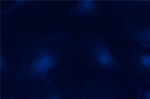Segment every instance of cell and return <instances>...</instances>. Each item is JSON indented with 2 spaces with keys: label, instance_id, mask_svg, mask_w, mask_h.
<instances>
[{
  "label": "cell",
  "instance_id": "obj_1",
  "mask_svg": "<svg viewBox=\"0 0 150 99\" xmlns=\"http://www.w3.org/2000/svg\"><path fill=\"white\" fill-rule=\"evenodd\" d=\"M18 75L7 99L27 98L47 82L51 69L66 70L77 61L78 50L70 32L55 31L41 37H26L14 48Z\"/></svg>",
  "mask_w": 150,
  "mask_h": 99
},
{
  "label": "cell",
  "instance_id": "obj_2",
  "mask_svg": "<svg viewBox=\"0 0 150 99\" xmlns=\"http://www.w3.org/2000/svg\"><path fill=\"white\" fill-rule=\"evenodd\" d=\"M107 7L122 16L119 30L125 37L150 48V1H111Z\"/></svg>",
  "mask_w": 150,
  "mask_h": 99
},
{
  "label": "cell",
  "instance_id": "obj_3",
  "mask_svg": "<svg viewBox=\"0 0 150 99\" xmlns=\"http://www.w3.org/2000/svg\"><path fill=\"white\" fill-rule=\"evenodd\" d=\"M77 45L88 53L85 62L90 69L104 78H110L114 70L125 73L128 69L122 67L110 52L105 39L98 33H92L77 38Z\"/></svg>",
  "mask_w": 150,
  "mask_h": 99
},
{
  "label": "cell",
  "instance_id": "obj_4",
  "mask_svg": "<svg viewBox=\"0 0 150 99\" xmlns=\"http://www.w3.org/2000/svg\"><path fill=\"white\" fill-rule=\"evenodd\" d=\"M76 99H131L128 89L110 81L98 77L87 80L78 89Z\"/></svg>",
  "mask_w": 150,
  "mask_h": 99
},
{
  "label": "cell",
  "instance_id": "obj_5",
  "mask_svg": "<svg viewBox=\"0 0 150 99\" xmlns=\"http://www.w3.org/2000/svg\"><path fill=\"white\" fill-rule=\"evenodd\" d=\"M77 91L66 75L55 72L49 75L45 85L35 90L26 99H76Z\"/></svg>",
  "mask_w": 150,
  "mask_h": 99
},
{
  "label": "cell",
  "instance_id": "obj_6",
  "mask_svg": "<svg viewBox=\"0 0 150 99\" xmlns=\"http://www.w3.org/2000/svg\"><path fill=\"white\" fill-rule=\"evenodd\" d=\"M127 61L137 74L143 77H150V52L148 47L142 44L136 45L127 54Z\"/></svg>",
  "mask_w": 150,
  "mask_h": 99
},
{
  "label": "cell",
  "instance_id": "obj_7",
  "mask_svg": "<svg viewBox=\"0 0 150 99\" xmlns=\"http://www.w3.org/2000/svg\"><path fill=\"white\" fill-rule=\"evenodd\" d=\"M99 12L98 2L92 0H82L72 4L67 8L66 13L73 17H92L95 18Z\"/></svg>",
  "mask_w": 150,
  "mask_h": 99
},
{
  "label": "cell",
  "instance_id": "obj_8",
  "mask_svg": "<svg viewBox=\"0 0 150 99\" xmlns=\"http://www.w3.org/2000/svg\"><path fill=\"white\" fill-rule=\"evenodd\" d=\"M1 77L7 81H12L14 82L18 75L17 64L11 62L5 58L3 55H1Z\"/></svg>",
  "mask_w": 150,
  "mask_h": 99
},
{
  "label": "cell",
  "instance_id": "obj_9",
  "mask_svg": "<svg viewBox=\"0 0 150 99\" xmlns=\"http://www.w3.org/2000/svg\"><path fill=\"white\" fill-rule=\"evenodd\" d=\"M39 3L40 2H38V1H16L12 5L8 6L7 8L2 10L1 11V14H2V16H5L8 13L11 12L12 10H15L17 8L21 7V6H24V5H29L32 8V9H36L38 7Z\"/></svg>",
  "mask_w": 150,
  "mask_h": 99
},
{
  "label": "cell",
  "instance_id": "obj_10",
  "mask_svg": "<svg viewBox=\"0 0 150 99\" xmlns=\"http://www.w3.org/2000/svg\"><path fill=\"white\" fill-rule=\"evenodd\" d=\"M127 77L130 79L131 81V82L133 83L134 85L135 86V87L137 89V92H136V99H150V80L149 79L146 78V77H143V79L145 80L146 82L147 83L149 86V89L147 91H144L137 85L134 83V81L132 80V77L131 76L126 75Z\"/></svg>",
  "mask_w": 150,
  "mask_h": 99
}]
</instances>
